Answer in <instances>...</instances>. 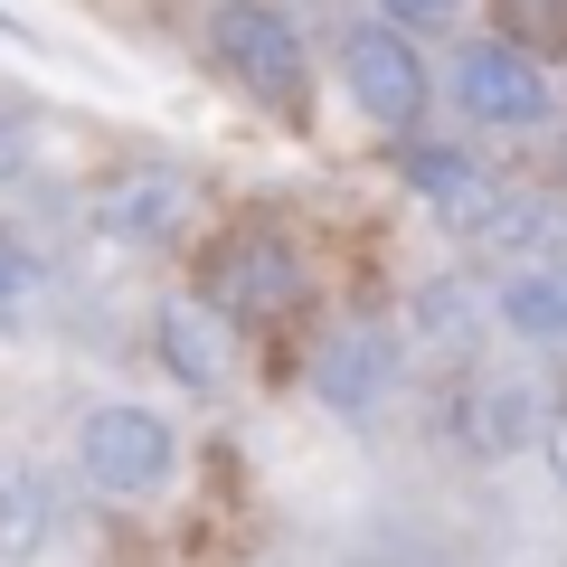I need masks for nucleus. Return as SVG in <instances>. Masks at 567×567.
<instances>
[{
  "instance_id": "ddd939ff",
  "label": "nucleus",
  "mask_w": 567,
  "mask_h": 567,
  "mask_svg": "<svg viewBox=\"0 0 567 567\" xmlns=\"http://www.w3.org/2000/svg\"><path fill=\"white\" fill-rule=\"evenodd\" d=\"M58 529V483L29 464H0V548H48Z\"/></svg>"
},
{
  "instance_id": "f8f14e48",
  "label": "nucleus",
  "mask_w": 567,
  "mask_h": 567,
  "mask_svg": "<svg viewBox=\"0 0 567 567\" xmlns=\"http://www.w3.org/2000/svg\"><path fill=\"white\" fill-rule=\"evenodd\" d=\"M492 322L520 331V341L567 350V265H511L502 293H492Z\"/></svg>"
},
{
  "instance_id": "f257e3e1",
  "label": "nucleus",
  "mask_w": 567,
  "mask_h": 567,
  "mask_svg": "<svg viewBox=\"0 0 567 567\" xmlns=\"http://www.w3.org/2000/svg\"><path fill=\"white\" fill-rule=\"evenodd\" d=\"M208 58H218L265 114H303L312 66H303V39H293L284 10H265V0H218V20H208Z\"/></svg>"
},
{
  "instance_id": "f3484780",
  "label": "nucleus",
  "mask_w": 567,
  "mask_h": 567,
  "mask_svg": "<svg viewBox=\"0 0 567 567\" xmlns=\"http://www.w3.org/2000/svg\"><path fill=\"white\" fill-rule=\"evenodd\" d=\"M379 10H388L398 29H445L454 10H464V0H379Z\"/></svg>"
},
{
  "instance_id": "20e7f679",
  "label": "nucleus",
  "mask_w": 567,
  "mask_h": 567,
  "mask_svg": "<svg viewBox=\"0 0 567 567\" xmlns=\"http://www.w3.org/2000/svg\"><path fill=\"white\" fill-rule=\"evenodd\" d=\"M341 76H350V104H360L379 133H416L425 123V104H435V76H425V58H416V39H406L398 20H360L341 39Z\"/></svg>"
},
{
  "instance_id": "9d476101",
  "label": "nucleus",
  "mask_w": 567,
  "mask_h": 567,
  "mask_svg": "<svg viewBox=\"0 0 567 567\" xmlns=\"http://www.w3.org/2000/svg\"><path fill=\"white\" fill-rule=\"evenodd\" d=\"M181 218H189V181H181V171H123V181L95 189V227L123 237V246L181 237Z\"/></svg>"
},
{
  "instance_id": "2eb2a0df",
  "label": "nucleus",
  "mask_w": 567,
  "mask_h": 567,
  "mask_svg": "<svg viewBox=\"0 0 567 567\" xmlns=\"http://www.w3.org/2000/svg\"><path fill=\"white\" fill-rule=\"evenodd\" d=\"M502 39L539 48V58H567V0H502Z\"/></svg>"
},
{
  "instance_id": "f03ea898",
  "label": "nucleus",
  "mask_w": 567,
  "mask_h": 567,
  "mask_svg": "<svg viewBox=\"0 0 567 567\" xmlns=\"http://www.w3.org/2000/svg\"><path fill=\"white\" fill-rule=\"evenodd\" d=\"M76 464H85V483H95V492L142 502V492H162L171 473H181V425H171L162 406H133V398L85 406V425H76Z\"/></svg>"
},
{
  "instance_id": "1a4fd4ad",
  "label": "nucleus",
  "mask_w": 567,
  "mask_h": 567,
  "mask_svg": "<svg viewBox=\"0 0 567 567\" xmlns=\"http://www.w3.org/2000/svg\"><path fill=\"white\" fill-rule=\"evenodd\" d=\"M473 246H483L492 265H567V199H548V189H502L492 199V218L473 227Z\"/></svg>"
},
{
  "instance_id": "9b49d317",
  "label": "nucleus",
  "mask_w": 567,
  "mask_h": 567,
  "mask_svg": "<svg viewBox=\"0 0 567 567\" xmlns=\"http://www.w3.org/2000/svg\"><path fill=\"white\" fill-rule=\"evenodd\" d=\"M152 341H162V360H171V379L181 388H218L227 379V312L208 303H189V293H171L162 312H152Z\"/></svg>"
},
{
  "instance_id": "6e6552de",
  "label": "nucleus",
  "mask_w": 567,
  "mask_h": 567,
  "mask_svg": "<svg viewBox=\"0 0 567 567\" xmlns=\"http://www.w3.org/2000/svg\"><path fill=\"white\" fill-rule=\"evenodd\" d=\"M398 181L416 189L445 227H464V237L492 218V199H502L483 162H464V152H445V142H416V133H398Z\"/></svg>"
},
{
  "instance_id": "a211bd4d",
  "label": "nucleus",
  "mask_w": 567,
  "mask_h": 567,
  "mask_svg": "<svg viewBox=\"0 0 567 567\" xmlns=\"http://www.w3.org/2000/svg\"><path fill=\"white\" fill-rule=\"evenodd\" d=\"M539 445H548V473L567 483V406H548V435H539Z\"/></svg>"
},
{
  "instance_id": "423d86ee",
  "label": "nucleus",
  "mask_w": 567,
  "mask_h": 567,
  "mask_svg": "<svg viewBox=\"0 0 567 567\" xmlns=\"http://www.w3.org/2000/svg\"><path fill=\"white\" fill-rule=\"evenodd\" d=\"M548 435V398L529 379H464L454 388V445L483 454V464H502V454L539 445Z\"/></svg>"
},
{
  "instance_id": "dca6fc26",
  "label": "nucleus",
  "mask_w": 567,
  "mask_h": 567,
  "mask_svg": "<svg viewBox=\"0 0 567 567\" xmlns=\"http://www.w3.org/2000/svg\"><path fill=\"white\" fill-rule=\"evenodd\" d=\"M39 256H29V246L20 237H10V227H0V312H10V303H29V293H39Z\"/></svg>"
},
{
  "instance_id": "0eeeda50",
  "label": "nucleus",
  "mask_w": 567,
  "mask_h": 567,
  "mask_svg": "<svg viewBox=\"0 0 567 567\" xmlns=\"http://www.w3.org/2000/svg\"><path fill=\"white\" fill-rule=\"evenodd\" d=\"M388 388H398V341H388L379 322H341L312 350V398H322L331 416H369Z\"/></svg>"
},
{
  "instance_id": "4468645a",
  "label": "nucleus",
  "mask_w": 567,
  "mask_h": 567,
  "mask_svg": "<svg viewBox=\"0 0 567 567\" xmlns=\"http://www.w3.org/2000/svg\"><path fill=\"white\" fill-rule=\"evenodd\" d=\"M416 331H425V341H445L454 360H464V350L483 341V303H473L464 284H445V275H435V284L416 293Z\"/></svg>"
},
{
  "instance_id": "39448f33",
  "label": "nucleus",
  "mask_w": 567,
  "mask_h": 567,
  "mask_svg": "<svg viewBox=\"0 0 567 567\" xmlns=\"http://www.w3.org/2000/svg\"><path fill=\"white\" fill-rule=\"evenodd\" d=\"M208 303L227 312V322H284V312L303 303V256L284 237H265V227H246V237H218L208 246Z\"/></svg>"
},
{
  "instance_id": "7ed1b4c3",
  "label": "nucleus",
  "mask_w": 567,
  "mask_h": 567,
  "mask_svg": "<svg viewBox=\"0 0 567 567\" xmlns=\"http://www.w3.org/2000/svg\"><path fill=\"white\" fill-rule=\"evenodd\" d=\"M454 104H464L483 133H539L548 114H558V95H548V58L520 39H473L464 58H454Z\"/></svg>"
}]
</instances>
